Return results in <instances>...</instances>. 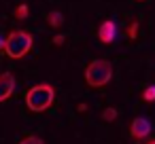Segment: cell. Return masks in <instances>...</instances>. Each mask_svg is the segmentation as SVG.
<instances>
[{
	"mask_svg": "<svg viewBox=\"0 0 155 144\" xmlns=\"http://www.w3.org/2000/svg\"><path fill=\"white\" fill-rule=\"evenodd\" d=\"M55 100V89L47 83H41V85H34L32 89H28L26 93V106L32 110V112H43L47 108H51Z\"/></svg>",
	"mask_w": 155,
	"mask_h": 144,
	"instance_id": "1",
	"label": "cell"
},
{
	"mask_svg": "<svg viewBox=\"0 0 155 144\" xmlns=\"http://www.w3.org/2000/svg\"><path fill=\"white\" fill-rule=\"evenodd\" d=\"M34 45V38L30 32L26 30H13L9 36H7V45H5V53L11 57V59H21L30 53Z\"/></svg>",
	"mask_w": 155,
	"mask_h": 144,
	"instance_id": "2",
	"label": "cell"
},
{
	"mask_svg": "<svg viewBox=\"0 0 155 144\" xmlns=\"http://www.w3.org/2000/svg\"><path fill=\"white\" fill-rule=\"evenodd\" d=\"M113 78V64L108 59H94L87 64L85 68V83L94 89H100L104 85H108V81Z\"/></svg>",
	"mask_w": 155,
	"mask_h": 144,
	"instance_id": "3",
	"label": "cell"
},
{
	"mask_svg": "<svg viewBox=\"0 0 155 144\" xmlns=\"http://www.w3.org/2000/svg\"><path fill=\"white\" fill-rule=\"evenodd\" d=\"M151 121L149 119H144V117H136L134 121H132V125H130V136L134 138V140H144L149 133H151Z\"/></svg>",
	"mask_w": 155,
	"mask_h": 144,
	"instance_id": "4",
	"label": "cell"
},
{
	"mask_svg": "<svg viewBox=\"0 0 155 144\" xmlns=\"http://www.w3.org/2000/svg\"><path fill=\"white\" fill-rule=\"evenodd\" d=\"M115 36H117V24H115L113 19L102 21V24H100V28H98V38H100V43L110 45V43L115 40Z\"/></svg>",
	"mask_w": 155,
	"mask_h": 144,
	"instance_id": "5",
	"label": "cell"
},
{
	"mask_svg": "<svg viewBox=\"0 0 155 144\" xmlns=\"http://www.w3.org/2000/svg\"><path fill=\"white\" fill-rule=\"evenodd\" d=\"M13 89H15V76L11 72H2L0 74V102L9 100Z\"/></svg>",
	"mask_w": 155,
	"mask_h": 144,
	"instance_id": "6",
	"label": "cell"
},
{
	"mask_svg": "<svg viewBox=\"0 0 155 144\" xmlns=\"http://www.w3.org/2000/svg\"><path fill=\"white\" fill-rule=\"evenodd\" d=\"M47 24H49L53 30H58V28H62V24H64V15H62L60 11H49V13H47Z\"/></svg>",
	"mask_w": 155,
	"mask_h": 144,
	"instance_id": "7",
	"label": "cell"
},
{
	"mask_svg": "<svg viewBox=\"0 0 155 144\" xmlns=\"http://www.w3.org/2000/svg\"><path fill=\"white\" fill-rule=\"evenodd\" d=\"M28 13H30L28 5H17V7H15V13H13V17L21 21V19H26V17H28Z\"/></svg>",
	"mask_w": 155,
	"mask_h": 144,
	"instance_id": "8",
	"label": "cell"
},
{
	"mask_svg": "<svg viewBox=\"0 0 155 144\" xmlns=\"http://www.w3.org/2000/svg\"><path fill=\"white\" fill-rule=\"evenodd\" d=\"M138 28H140V24H138V21H132V24L127 26L125 34H127V38H130V40H136V38H138Z\"/></svg>",
	"mask_w": 155,
	"mask_h": 144,
	"instance_id": "9",
	"label": "cell"
},
{
	"mask_svg": "<svg viewBox=\"0 0 155 144\" xmlns=\"http://www.w3.org/2000/svg\"><path fill=\"white\" fill-rule=\"evenodd\" d=\"M102 119H104L106 123H113V121L117 119V110H115V108H110V106H108V108H104V110H102Z\"/></svg>",
	"mask_w": 155,
	"mask_h": 144,
	"instance_id": "10",
	"label": "cell"
},
{
	"mask_svg": "<svg viewBox=\"0 0 155 144\" xmlns=\"http://www.w3.org/2000/svg\"><path fill=\"white\" fill-rule=\"evenodd\" d=\"M142 100H144V102H155V85H149V87L142 91Z\"/></svg>",
	"mask_w": 155,
	"mask_h": 144,
	"instance_id": "11",
	"label": "cell"
},
{
	"mask_svg": "<svg viewBox=\"0 0 155 144\" xmlns=\"http://www.w3.org/2000/svg\"><path fill=\"white\" fill-rule=\"evenodd\" d=\"M19 144H45V142H43L38 136H26V138H24Z\"/></svg>",
	"mask_w": 155,
	"mask_h": 144,
	"instance_id": "12",
	"label": "cell"
},
{
	"mask_svg": "<svg viewBox=\"0 0 155 144\" xmlns=\"http://www.w3.org/2000/svg\"><path fill=\"white\" fill-rule=\"evenodd\" d=\"M64 40H66V38H64V34H55V36H53V45H58V47H60V45H64Z\"/></svg>",
	"mask_w": 155,
	"mask_h": 144,
	"instance_id": "13",
	"label": "cell"
},
{
	"mask_svg": "<svg viewBox=\"0 0 155 144\" xmlns=\"http://www.w3.org/2000/svg\"><path fill=\"white\" fill-rule=\"evenodd\" d=\"M5 45H7V38L0 36V51H5Z\"/></svg>",
	"mask_w": 155,
	"mask_h": 144,
	"instance_id": "14",
	"label": "cell"
},
{
	"mask_svg": "<svg viewBox=\"0 0 155 144\" xmlns=\"http://www.w3.org/2000/svg\"><path fill=\"white\" fill-rule=\"evenodd\" d=\"M77 110H79V112H85V110H87V106H85V104H79V108H77Z\"/></svg>",
	"mask_w": 155,
	"mask_h": 144,
	"instance_id": "15",
	"label": "cell"
},
{
	"mask_svg": "<svg viewBox=\"0 0 155 144\" xmlns=\"http://www.w3.org/2000/svg\"><path fill=\"white\" fill-rule=\"evenodd\" d=\"M147 144H155V140H151V142H147Z\"/></svg>",
	"mask_w": 155,
	"mask_h": 144,
	"instance_id": "16",
	"label": "cell"
},
{
	"mask_svg": "<svg viewBox=\"0 0 155 144\" xmlns=\"http://www.w3.org/2000/svg\"><path fill=\"white\" fill-rule=\"evenodd\" d=\"M136 2H147V0H136Z\"/></svg>",
	"mask_w": 155,
	"mask_h": 144,
	"instance_id": "17",
	"label": "cell"
}]
</instances>
